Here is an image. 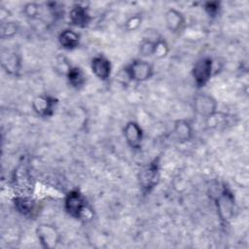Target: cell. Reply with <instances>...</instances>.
<instances>
[{
  "instance_id": "7",
  "label": "cell",
  "mask_w": 249,
  "mask_h": 249,
  "mask_svg": "<svg viewBox=\"0 0 249 249\" xmlns=\"http://www.w3.org/2000/svg\"><path fill=\"white\" fill-rule=\"evenodd\" d=\"M37 239L41 246L46 249H53L57 246L60 241V233L58 230L51 224L42 223L35 230Z\"/></svg>"
},
{
  "instance_id": "23",
  "label": "cell",
  "mask_w": 249,
  "mask_h": 249,
  "mask_svg": "<svg viewBox=\"0 0 249 249\" xmlns=\"http://www.w3.org/2000/svg\"><path fill=\"white\" fill-rule=\"evenodd\" d=\"M141 21L142 18L139 15H134L132 17H130L124 24V27L127 31H134L136 30L140 25H141Z\"/></svg>"
},
{
  "instance_id": "15",
  "label": "cell",
  "mask_w": 249,
  "mask_h": 249,
  "mask_svg": "<svg viewBox=\"0 0 249 249\" xmlns=\"http://www.w3.org/2000/svg\"><path fill=\"white\" fill-rule=\"evenodd\" d=\"M81 36L73 29L67 28L62 30L58 35V44L66 51H72L79 47Z\"/></svg>"
},
{
  "instance_id": "8",
  "label": "cell",
  "mask_w": 249,
  "mask_h": 249,
  "mask_svg": "<svg viewBox=\"0 0 249 249\" xmlns=\"http://www.w3.org/2000/svg\"><path fill=\"white\" fill-rule=\"evenodd\" d=\"M58 99L51 94H39L32 100L31 107L36 115L42 118H50L53 115Z\"/></svg>"
},
{
  "instance_id": "5",
  "label": "cell",
  "mask_w": 249,
  "mask_h": 249,
  "mask_svg": "<svg viewBox=\"0 0 249 249\" xmlns=\"http://www.w3.org/2000/svg\"><path fill=\"white\" fill-rule=\"evenodd\" d=\"M124 72L129 80L142 83L150 80L153 77L154 66L145 59L136 58L126 65Z\"/></svg>"
},
{
  "instance_id": "9",
  "label": "cell",
  "mask_w": 249,
  "mask_h": 249,
  "mask_svg": "<svg viewBox=\"0 0 249 249\" xmlns=\"http://www.w3.org/2000/svg\"><path fill=\"white\" fill-rule=\"evenodd\" d=\"M123 134L126 144L131 149L133 150L141 149L143 138H144V132L142 127L137 122L135 121L127 122L123 128Z\"/></svg>"
},
{
  "instance_id": "20",
  "label": "cell",
  "mask_w": 249,
  "mask_h": 249,
  "mask_svg": "<svg viewBox=\"0 0 249 249\" xmlns=\"http://www.w3.org/2000/svg\"><path fill=\"white\" fill-rule=\"evenodd\" d=\"M168 52H169V48L166 41L161 37L157 38L156 44H155L154 56H156L157 58H163L167 55Z\"/></svg>"
},
{
  "instance_id": "22",
  "label": "cell",
  "mask_w": 249,
  "mask_h": 249,
  "mask_svg": "<svg viewBox=\"0 0 249 249\" xmlns=\"http://www.w3.org/2000/svg\"><path fill=\"white\" fill-rule=\"evenodd\" d=\"M41 6L37 3H27L23 8V13L25 17L29 18H36L40 14Z\"/></svg>"
},
{
  "instance_id": "6",
  "label": "cell",
  "mask_w": 249,
  "mask_h": 249,
  "mask_svg": "<svg viewBox=\"0 0 249 249\" xmlns=\"http://www.w3.org/2000/svg\"><path fill=\"white\" fill-rule=\"evenodd\" d=\"M194 112L202 119H210L218 110V102L209 93H197L193 99Z\"/></svg>"
},
{
  "instance_id": "16",
  "label": "cell",
  "mask_w": 249,
  "mask_h": 249,
  "mask_svg": "<svg viewBox=\"0 0 249 249\" xmlns=\"http://www.w3.org/2000/svg\"><path fill=\"white\" fill-rule=\"evenodd\" d=\"M65 76L68 84L75 89H81L86 85L87 75L84 70L78 66H70Z\"/></svg>"
},
{
  "instance_id": "11",
  "label": "cell",
  "mask_w": 249,
  "mask_h": 249,
  "mask_svg": "<svg viewBox=\"0 0 249 249\" xmlns=\"http://www.w3.org/2000/svg\"><path fill=\"white\" fill-rule=\"evenodd\" d=\"M69 21L70 23L79 28H85L89 26L91 21V16L87 8L83 4H75L69 11Z\"/></svg>"
},
{
  "instance_id": "4",
  "label": "cell",
  "mask_w": 249,
  "mask_h": 249,
  "mask_svg": "<svg viewBox=\"0 0 249 249\" xmlns=\"http://www.w3.org/2000/svg\"><path fill=\"white\" fill-rule=\"evenodd\" d=\"M214 72V62L209 56L199 58L192 68V77L196 88L205 87L211 80Z\"/></svg>"
},
{
  "instance_id": "18",
  "label": "cell",
  "mask_w": 249,
  "mask_h": 249,
  "mask_svg": "<svg viewBox=\"0 0 249 249\" xmlns=\"http://www.w3.org/2000/svg\"><path fill=\"white\" fill-rule=\"evenodd\" d=\"M18 23L16 21H5L1 23L0 36L2 39H9L14 37L18 31Z\"/></svg>"
},
{
  "instance_id": "21",
  "label": "cell",
  "mask_w": 249,
  "mask_h": 249,
  "mask_svg": "<svg viewBox=\"0 0 249 249\" xmlns=\"http://www.w3.org/2000/svg\"><path fill=\"white\" fill-rule=\"evenodd\" d=\"M203 9L205 11V13L211 17V18H215L219 15L220 11H221V3L218 1H210V2H206L203 5Z\"/></svg>"
},
{
  "instance_id": "13",
  "label": "cell",
  "mask_w": 249,
  "mask_h": 249,
  "mask_svg": "<svg viewBox=\"0 0 249 249\" xmlns=\"http://www.w3.org/2000/svg\"><path fill=\"white\" fill-rule=\"evenodd\" d=\"M164 21L166 28L173 34H178L183 30L186 18L183 13L175 8H169L164 14Z\"/></svg>"
},
{
  "instance_id": "2",
  "label": "cell",
  "mask_w": 249,
  "mask_h": 249,
  "mask_svg": "<svg viewBox=\"0 0 249 249\" xmlns=\"http://www.w3.org/2000/svg\"><path fill=\"white\" fill-rule=\"evenodd\" d=\"M138 184L143 195H149L159 184L160 179V161L156 158L144 164L138 171Z\"/></svg>"
},
{
  "instance_id": "10",
  "label": "cell",
  "mask_w": 249,
  "mask_h": 249,
  "mask_svg": "<svg viewBox=\"0 0 249 249\" xmlns=\"http://www.w3.org/2000/svg\"><path fill=\"white\" fill-rule=\"evenodd\" d=\"M90 69L93 75L100 81H107L112 72V65L109 58L103 54H98L92 57L90 61Z\"/></svg>"
},
{
  "instance_id": "12",
  "label": "cell",
  "mask_w": 249,
  "mask_h": 249,
  "mask_svg": "<svg viewBox=\"0 0 249 249\" xmlns=\"http://www.w3.org/2000/svg\"><path fill=\"white\" fill-rule=\"evenodd\" d=\"M1 65L6 73L17 76L21 68V56L16 51H3L1 54Z\"/></svg>"
},
{
  "instance_id": "3",
  "label": "cell",
  "mask_w": 249,
  "mask_h": 249,
  "mask_svg": "<svg viewBox=\"0 0 249 249\" xmlns=\"http://www.w3.org/2000/svg\"><path fill=\"white\" fill-rule=\"evenodd\" d=\"M214 200L220 221L223 224H228L232 219L235 209V200L232 192L229 187L223 185Z\"/></svg>"
},
{
  "instance_id": "17",
  "label": "cell",
  "mask_w": 249,
  "mask_h": 249,
  "mask_svg": "<svg viewBox=\"0 0 249 249\" xmlns=\"http://www.w3.org/2000/svg\"><path fill=\"white\" fill-rule=\"evenodd\" d=\"M14 205L17 211L25 217L32 216L36 208L35 201L25 196H18L14 198Z\"/></svg>"
},
{
  "instance_id": "19",
  "label": "cell",
  "mask_w": 249,
  "mask_h": 249,
  "mask_svg": "<svg viewBox=\"0 0 249 249\" xmlns=\"http://www.w3.org/2000/svg\"><path fill=\"white\" fill-rule=\"evenodd\" d=\"M156 40H152L150 38H144L139 45V53L144 57L154 55Z\"/></svg>"
},
{
  "instance_id": "14",
  "label": "cell",
  "mask_w": 249,
  "mask_h": 249,
  "mask_svg": "<svg viewBox=\"0 0 249 249\" xmlns=\"http://www.w3.org/2000/svg\"><path fill=\"white\" fill-rule=\"evenodd\" d=\"M173 132L180 143H187L194 137V127L186 119H179L174 122Z\"/></svg>"
},
{
  "instance_id": "1",
  "label": "cell",
  "mask_w": 249,
  "mask_h": 249,
  "mask_svg": "<svg viewBox=\"0 0 249 249\" xmlns=\"http://www.w3.org/2000/svg\"><path fill=\"white\" fill-rule=\"evenodd\" d=\"M64 210L72 218L76 220H86L91 217V208L89 202L78 189L69 191L64 197Z\"/></svg>"
}]
</instances>
